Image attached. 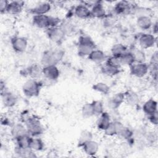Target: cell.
Masks as SVG:
<instances>
[{
  "instance_id": "obj_4",
  "label": "cell",
  "mask_w": 158,
  "mask_h": 158,
  "mask_svg": "<svg viewBox=\"0 0 158 158\" xmlns=\"http://www.w3.org/2000/svg\"><path fill=\"white\" fill-rule=\"evenodd\" d=\"M28 134L31 136H37L43 132V128L40 120L34 117L28 116L24 120Z\"/></svg>"
},
{
  "instance_id": "obj_23",
  "label": "cell",
  "mask_w": 158,
  "mask_h": 158,
  "mask_svg": "<svg viewBox=\"0 0 158 158\" xmlns=\"http://www.w3.org/2000/svg\"><path fill=\"white\" fill-rule=\"evenodd\" d=\"M125 94L123 93H118L114 95L109 100V106L113 109L119 107L125 101Z\"/></svg>"
},
{
  "instance_id": "obj_25",
  "label": "cell",
  "mask_w": 158,
  "mask_h": 158,
  "mask_svg": "<svg viewBox=\"0 0 158 158\" xmlns=\"http://www.w3.org/2000/svg\"><path fill=\"white\" fill-rule=\"evenodd\" d=\"M28 134L27 129L26 127L20 123L15 124L11 129V135L12 137L15 139L17 138Z\"/></svg>"
},
{
  "instance_id": "obj_28",
  "label": "cell",
  "mask_w": 158,
  "mask_h": 158,
  "mask_svg": "<svg viewBox=\"0 0 158 158\" xmlns=\"http://www.w3.org/2000/svg\"><path fill=\"white\" fill-rule=\"evenodd\" d=\"M127 51L125 46L121 43H117L112 46L111 48V53L112 56L119 58L124 52Z\"/></svg>"
},
{
  "instance_id": "obj_16",
  "label": "cell",
  "mask_w": 158,
  "mask_h": 158,
  "mask_svg": "<svg viewBox=\"0 0 158 158\" xmlns=\"http://www.w3.org/2000/svg\"><path fill=\"white\" fill-rule=\"evenodd\" d=\"M88 57L90 60L97 64L102 63L106 61L107 59L105 53L99 49H94Z\"/></svg>"
},
{
  "instance_id": "obj_11",
  "label": "cell",
  "mask_w": 158,
  "mask_h": 158,
  "mask_svg": "<svg viewBox=\"0 0 158 158\" xmlns=\"http://www.w3.org/2000/svg\"><path fill=\"white\" fill-rule=\"evenodd\" d=\"M1 98L2 103L7 107L14 106L17 102V98L15 95L7 90L1 92Z\"/></svg>"
},
{
  "instance_id": "obj_42",
  "label": "cell",
  "mask_w": 158,
  "mask_h": 158,
  "mask_svg": "<svg viewBox=\"0 0 158 158\" xmlns=\"http://www.w3.org/2000/svg\"><path fill=\"white\" fill-rule=\"evenodd\" d=\"M9 2L6 0H1L0 2V11L1 13H5L6 12L8 5H9Z\"/></svg>"
},
{
  "instance_id": "obj_6",
  "label": "cell",
  "mask_w": 158,
  "mask_h": 158,
  "mask_svg": "<svg viewBox=\"0 0 158 158\" xmlns=\"http://www.w3.org/2000/svg\"><path fill=\"white\" fill-rule=\"evenodd\" d=\"M46 34L48 38L54 43H60L64 38L65 34L60 27H51L47 29Z\"/></svg>"
},
{
  "instance_id": "obj_38",
  "label": "cell",
  "mask_w": 158,
  "mask_h": 158,
  "mask_svg": "<svg viewBox=\"0 0 158 158\" xmlns=\"http://www.w3.org/2000/svg\"><path fill=\"white\" fill-rule=\"evenodd\" d=\"M94 115H99L104 112V106L102 103L99 101H94L91 102Z\"/></svg>"
},
{
  "instance_id": "obj_9",
  "label": "cell",
  "mask_w": 158,
  "mask_h": 158,
  "mask_svg": "<svg viewBox=\"0 0 158 158\" xmlns=\"http://www.w3.org/2000/svg\"><path fill=\"white\" fill-rule=\"evenodd\" d=\"M11 44L13 49L17 52H22L27 48V40L22 36H15L11 40Z\"/></svg>"
},
{
  "instance_id": "obj_20",
  "label": "cell",
  "mask_w": 158,
  "mask_h": 158,
  "mask_svg": "<svg viewBox=\"0 0 158 158\" xmlns=\"http://www.w3.org/2000/svg\"><path fill=\"white\" fill-rule=\"evenodd\" d=\"M91 10V17L102 19L106 16V10L104 9V6L102 4L99 2H96L93 4Z\"/></svg>"
},
{
  "instance_id": "obj_5",
  "label": "cell",
  "mask_w": 158,
  "mask_h": 158,
  "mask_svg": "<svg viewBox=\"0 0 158 158\" xmlns=\"http://www.w3.org/2000/svg\"><path fill=\"white\" fill-rule=\"evenodd\" d=\"M41 84L35 79H30L25 81L22 86V90L27 97H35L39 95Z\"/></svg>"
},
{
  "instance_id": "obj_15",
  "label": "cell",
  "mask_w": 158,
  "mask_h": 158,
  "mask_svg": "<svg viewBox=\"0 0 158 158\" xmlns=\"http://www.w3.org/2000/svg\"><path fill=\"white\" fill-rule=\"evenodd\" d=\"M51 4L48 2H41L37 4L32 9L31 12L35 15H46L51 9Z\"/></svg>"
},
{
  "instance_id": "obj_24",
  "label": "cell",
  "mask_w": 158,
  "mask_h": 158,
  "mask_svg": "<svg viewBox=\"0 0 158 158\" xmlns=\"http://www.w3.org/2000/svg\"><path fill=\"white\" fill-rule=\"evenodd\" d=\"M42 69L43 68L41 69L40 66L38 65H31L28 68H27L26 69H25V75L29 76L33 79L37 78L40 77L41 75H43Z\"/></svg>"
},
{
  "instance_id": "obj_18",
  "label": "cell",
  "mask_w": 158,
  "mask_h": 158,
  "mask_svg": "<svg viewBox=\"0 0 158 158\" xmlns=\"http://www.w3.org/2000/svg\"><path fill=\"white\" fill-rule=\"evenodd\" d=\"M123 125L118 121L110 122L109 126L106 128V129L104 131L105 134L107 136H112L115 135H117L120 130L122 128Z\"/></svg>"
},
{
  "instance_id": "obj_7",
  "label": "cell",
  "mask_w": 158,
  "mask_h": 158,
  "mask_svg": "<svg viewBox=\"0 0 158 158\" xmlns=\"http://www.w3.org/2000/svg\"><path fill=\"white\" fill-rule=\"evenodd\" d=\"M130 67V73L132 75L141 78L145 76L149 72V66L146 64L144 63H136L135 62Z\"/></svg>"
},
{
  "instance_id": "obj_8",
  "label": "cell",
  "mask_w": 158,
  "mask_h": 158,
  "mask_svg": "<svg viewBox=\"0 0 158 158\" xmlns=\"http://www.w3.org/2000/svg\"><path fill=\"white\" fill-rule=\"evenodd\" d=\"M42 73L47 80L54 81L59 78L60 72L56 65H49L43 67Z\"/></svg>"
},
{
  "instance_id": "obj_32",
  "label": "cell",
  "mask_w": 158,
  "mask_h": 158,
  "mask_svg": "<svg viewBox=\"0 0 158 158\" xmlns=\"http://www.w3.org/2000/svg\"><path fill=\"white\" fill-rule=\"evenodd\" d=\"M125 100L128 105L135 106L139 102V97L136 93L131 91L125 94Z\"/></svg>"
},
{
  "instance_id": "obj_21",
  "label": "cell",
  "mask_w": 158,
  "mask_h": 158,
  "mask_svg": "<svg viewBox=\"0 0 158 158\" xmlns=\"http://www.w3.org/2000/svg\"><path fill=\"white\" fill-rule=\"evenodd\" d=\"M157 103L152 99H150L146 101L143 106V110L148 115H150L157 112Z\"/></svg>"
},
{
  "instance_id": "obj_19",
  "label": "cell",
  "mask_w": 158,
  "mask_h": 158,
  "mask_svg": "<svg viewBox=\"0 0 158 158\" xmlns=\"http://www.w3.org/2000/svg\"><path fill=\"white\" fill-rule=\"evenodd\" d=\"M136 24L141 29L146 30L152 27V22L150 17L148 15H139L137 18Z\"/></svg>"
},
{
  "instance_id": "obj_1",
  "label": "cell",
  "mask_w": 158,
  "mask_h": 158,
  "mask_svg": "<svg viewBox=\"0 0 158 158\" xmlns=\"http://www.w3.org/2000/svg\"><path fill=\"white\" fill-rule=\"evenodd\" d=\"M33 23L40 28H49L58 27L60 19L47 15H35L33 17Z\"/></svg>"
},
{
  "instance_id": "obj_41",
  "label": "cell",
  "mask_w": 158,
  "mask_h": 158,
  "mask_svg": "<svg viewBox=\"0 0 158 158\" xmlns=\"http://www.w3.org/2000/svg\"><path fill=\"white\" fill-rule=\"evenodd\" d=\"M157 52L156 51L154 52L151 59H150V62H149V65H148L149 67H152V68H157V64H158V57H157Z\"/></svg>"
},
{
  "instance_id": "obj_14",
  "label": "cell",
  "mask_w": 158,
  "mask_h": 158,
  "mask_svg": "<svg viewBox=\"0 0 158 158\" xmlns=\"http://www.w3.org/2000/svg\"><path fill=\"white\" fill-rule=\"evenodd\" d=\"M114 9L117 14L123 15L130 14L133 10L131 4L128 2L125 1H122L117 2L115 4Z\"/></svg>"
},
{
  "instance_id": "obj_37",
  "label": "cell",
  "mask_w": 158,
  "mask_h": 158,
  "mask_svg": "<svg viewBox=\"0 0 158 158\" xmlns=\"http://www.w3.org/2000/svg\"><path fill=\"white\" fill-rule=\"evenodd\" d=\"M117 135L123 139H128L131 138L133 135V133L128 128L123 126L122 128L118 131Z\"/></svg>"
},
{
  "instance_id": "obj_26",
  "label": "cell",
  "mask_w": 158,
  "mask_h": 158,
  "mask_svg": "<svg viewBox=\"0 0 158 158\" xmlns=\"http://www.w3.org/2000/svg\"><path fill=\"white\" fill-rule=\"evenodd\" d=\"M119 59L121 65L131 66L135 62L133 53L127 51L119 57Z\"/></svg>"
},
{
  "instance_id": "obj_31",
  "label": "cell",
  "mask_w": 158,
  "mask_h": 158,
  "mask_svg": "<svg viewBox=\"0 0 158 158\" xmlns=\"http://www.w3.org/2000/svg\"><path fill=\"white\" fill-rule=\"evenodd\" d=\"M44 148V143L43 141L38 138H31L30 148L33 151H41Z\"/></svg>"
},
{
  "instance_id": "obj_10",
  "label": "cell",
  "mask_w": 158,
  "mask_h": 158,
  "mask_svg": "<svg viewBox=\"0 0 158 158\" xmlns=\"http://www.w3.org/2000/svg\"><path fill=\"white\" fill-rule=\"evenodd\" d=\"M156 43L154 35L143 33L139 38V44L143 49H148L152 47Z\"/></svg>"
},
{
  "instance_id": "obj_27",
  "label": "cell",
  "mask_w": 158,
  "mask_h": 158,
  "mask_svg": "<svg viewBox=\"0 0 158 158\" xmlns=\"http://www.w3.org/2000/svg\"><path fill=\"white\" fill-rule=\"evenodd\" d=\"M32 136L26 134L15 139L17 146L21 148H30V144Z\"/></svg>"
},
{
  "instance_id": "obj_29",
  "label": "cell",
  "mask_w": 158,
  "mask_h": 158,
  "mask_svg": "<svg viewBox=\"0 0 158 158\" xmlns=\"http://www.w3.org/2000/svg\"><path fill=\"white\" fill-rule=\"evenodd\" d=\"M14 152L19 157H31L35 156L33 154V151L30 148H21L16 146Z\"/></svg>"
},
{
  "instance_id": "obj_13",
  "label": "cell",
  "mask_w": 158,
  "mask_h": 158,
  "mask_svg": "<svg viewBox=\"0 0 158 158\" xmlns=\"http://www.w3.org/2000/svg\"><path fill=\"white\" fill-rule=\"evenodd\" d=\"M83 151L89 156L95 155L99 150L98 143L93 139L85 142L81 146Z\"/></svg>"
},
{
  "instance_id": "obj_33",
  "label": "cell",
  "mask_w": 158,
  "mask_h": 158,
  "mask_svg": "<svg viewBox=\"0 0 158 158\" xmlns=\"http://www.w3.org/2000/svg\"><path fill=\"white\" fill-rule=\"evenodd\" d=\"M93 89L102 94H107L109 93L110 88L105 83L98 82L93 86Z\"/></svg>"
},
{
  "instance_id": "obj_40",
  "label": "cell",
  "mask_w": 158,
  "mask_h": 158,
  "mask_svg": "<svg viewBox=\"0 0 158 158\" xmlns=\"http://www.w3.org/2000/svg\"><path fill=\"white\" fill-rule=\"evenodd\" d=\"M60 27L63 30L65 35L67 34H70L73 30V26L69 22H65L61 23V25L60 26Z\"/></svg>"
},
{
  "instance_id": "obj_39",
  "label": "cell",
  "mask_w": 158,
  "mask_h": 158,
  "mask_svg": "<svg viewBox=\"0 0 158 158\" xmlns=\"http://www.w3.org/2000/svg\"><path fill=\"white\" fill-rule=\"evenodd\" d=\"M106 64L107 65L115 67H117V68H120V67L121 65L119 58L112 56L106 59Z\"/></svg>"
},
{
  "instance_id": "obj_2",
  "label": "cell",
  "mask_w": 158,
  "mask_h": 158,
  "mask_svg": "<svg viewBox=\"0 0 158 158\" xmlns=\"http://www.w3.org/2000/svg\"><path fill=\"white\" fill-rule=\"evenodd\" d=\"M95 48L96 44L89 36L83 35L78 38L77 51L79 56H88Z\"/></svg>"
},
{
  "instance_id": "obj_30",
  "label": "cell",
  "mask_w": 158,
  "mask_h": 158,
  "mask_svg": "<svg viewBox=\"0 0 158 158\" xmlns=\"http://www.w3.org/2000/svg\"><path fill=\"white\" fill-rule=\"evenodd\" d=\"M101 71L102 73H104L106 75L112 77L115 76L119 73L120 72V68L115 67L109 65H107L105 64L104 65H103L101 68Z\"/></svg>"
},
{
  "instance_id": "obj_44",
  "label": "cell",
  "mask_w": 158,
  "mask_h": 158,
  "mask_svg": "<svg viewBox=\"0 0 158 158\" xmlns=\"http://www.w3.org/2000/svg\"><path fill=\"white\" fill-rule=\"evenodd\" d=\"M158 31V27H157V22H156L154 25H153V33L154 34H157Z\"/></svg>"
},
{
  "instance_id": "obj_22",
  "label": "cell",
  "mask_w": 158,
  "mask_h": 158,
  "mask_svg": "<svg viewBox=\"0 0 158 158\" xmlns=\"http://www.w3.org/2000/svg\"><path fill=\"white\" fill-rule=\"evenodd\" d=\"M23 6V2L21 1L9 2L6 12L11 15H18L22 10Z\"/></svg>"
},
{
  "instance_id": "obj_35",
  "label": "cell",
  "mask_w": 158,
  "mask_h": 158,
  "mask_svg": "<svg viewBox=\"0 0 158 158\" xmlns=\"http://www.w3.org/2000/svg\"><path fill=\"white\" fill-rule=\"evenodd\" d=\"M92 139H93L92 133L88 130H84L81 133L80 136L79 137L78 144L80 146H81L83 143L89 140H91Z\"/></svg>"
},
{
  "instance_id": "obj_34",
  "label": "cell",
  "mask_w": 158,
  "mask_h": 158,
  "mask_svg": "<svg viewBox=\"0 0 158 158\" xmlns=\"http://www.w3.org/2000/svg\"><path fill=\"white\" fill-rule=\"evenodd\" d=\"M81 114L85 118L91 117L94 115L93 106L91 103H86L81 108Z\"/></svg>"
},
{
  "instance_id": "obj_12",
  "label": "cell",
  "mask_w": 158,
  "mask_h": 158,
  "mask_svg": "<svg viewBox=\"0 0 158 158\" xmlns=\"http://www.w3.org/2000/svg\"><path fill=\"white\" fill-rule=\"evenodd\" d=\"M74 14L78 18L81 19H87L91 17V10L86 5L80 4L74 9Z\"/></svg>"
},
{
  "instance_id": "obj_3",
  "label": "cell",
  "mask_w": 158,
  "mask_h": 158,
  "mask_svg": "<svg viewBox=\"0 0 158 158\" xmlns=\"http://www.w3.org/2000/svg\"><path fill=\"white\" fill-rule=\"evenodd\" d=\"M64 56V51L61 49L46 51L42 55L41 63L43 67L56 65L62 59Z\"/></svg>"
},
{
  "instance_id": "obj_43",
  "label": "cell",
  "mask_w": 158,
  "mask_h": 158,
  "mask_svg": "<svg viewBox=\"0 0 158 158\" xmlns=\"http://www.w3.org/2000/svg\"><path fill=\"white\" fill-rule=\"evenodd\" d=\"M148 118L149 122L153 124L156 125L157 124L158 122V117H157V112L154 113L153 114H151L150 115H148Z\"/></svg>"
},
{
  "instance_id": "obj_17",
  "label": "cell",
  "mask_w": 158,
  "mask_h": 158,
  "mask_svg": "<svg viewBox=\"0 0 158 158\" xmlns=\"http://www.w3.org/2000/svg\"><path fill=\"white\" fill-rule=\"evenodd\" d=\"M110 115L107 112H103L101 114L99 115V117L96 122L97 127L98 129L104 131L106 128L109 126L110 123Z\"/></svg>"
},
{
  "instance_id": "obj_36",
  "label": "cell",
  "mask_w": 158,
  "mask_h": 158,
  "mask_svg": "<svg viewBox=\"0 0 158 158\" xmlns=\"http://www.w3.org/2000/svg\"><path fill=\"white\" fill-rule=\"evenodd\" d=\"M135 62L136 63H144L146 60V56L144 52L141 49H135L133 52Z\"/></svg>"
}]
</instances>
